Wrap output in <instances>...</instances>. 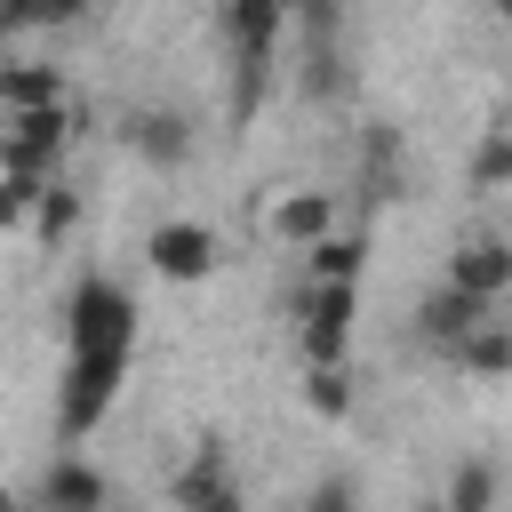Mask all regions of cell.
<instances>
[{
	"mask_svg": "<svg viewBox=\"0 0 512 512\" xmlns=\"http://www.w3.org/2000/svg\"><path fill=\"white\" fill-rule=\"evenodd\" d=\"M120 376H128V360H64L56 432H64V440H88V432L112 416V400H120Z\"/></svg>",
	"mask_w": 512,
	"mask_h": 512,
	"instance_id": "3957f363",
	"label": "cell"
},
{
	"mask_svg": "<svg viewBox=\"0 0 512 512\" xmlns=\"http://www.w3.org/2000/svg\"><path fill=\"white\" fill-rule=\"evenodd\" d=\"M144 264H152L160 280H208V272H216V232H208L200 216H168V224L144 232Z\"/></svg>",
	"mask_w": 512,
	"mask_h": 512,
	"instance_id": "8992f818",
	"label": "cell"
},
{
	"mask_svg": "<svg viewBox=\"0 0 512 512\" xmlns=\"http://www.w3.org/2000/svg\"><path fill=\"white\" fill-rule=\"evenodd\" d=\"M120 144H128L144 168H184V160H192V112H176V104H144V112L120 120Z\"/></svg>",
	"mask_w": 512,
	"mask_h": 512,
	"instance_id": "9c48e42d",
	"label": "cell"
},
{
	"mask_svg": "<svg viewBox=\"0 0 512 512\" xmlns=\"http://www.w3.org/2000/svg\"><path fill=\"white\" fill-rule=\"evenodd\" d=\"M168 496H176V512H248V496H240V472H232L224 440H200V448L176 464Z\"/></svg>",
	"mask_w": 512,
	"mask_h": 512,
	"instance_id": "277c9868",
	"label": "cell"
},
{
	"mask_svg": "<svg viewBox=\"0 0 512 512\" xmlns=\"http://www.w3.org/2000/svg\"><path fill=\"white\" fill-rule=\"evenodd\" d=\"M72 224H80V192H72V184L56 176V184L40 192V208H32V232H40V240H64Z\"/></svg>",
	"mask_w": 512,
	"mask_h": 512,
	"instance_id": "ffe728a7",
	"label": "cell"
},
{
	"mask_svg": "<svg viewBox=\"0 0 512 512\" xmlns=\"http://www.w3.org/2000/svg\"><path fill=\"white\" fill-rule=\"evenodd\" d=\"M304 408L328 416V424H344L352 416V376L344 368H304Z\"/></svg>",
	"mask_w": 512,
	"mask_h": 512,
	"instance_id": "ac0fdd59",
	"label": "cell"
},
{
	"mask_svg": "<svg viewBox=\"0 0 512 512\" xmlns=\"http://www.w3.org/2000/svg\"><path fill=\"white\" fill-rule=\"evenodd\" d=\"M264 232H272L280 248H304V256H312L328 232H344V224H336V192H320V184H288V192H272Z\"/></svg>",
	"mask_w": 512,
	"mask_h": 512,
	"instance_id": "5b68a950",
	"label": "cell"
},
{
	"mask_svg": "<svg viewBox=\"0 0 512 512\" xmlns=\"http://www.w3.org/2000/svg\"><path fill=\"white\" fill-rule=\"evenodd\" d=\"M40 176H0V232H32V208H40Z\"/></svg>",
	"mask_w": 512,
	"mask_h": 512,
	"instance_id": "44dd1931",
	"label": "cell"
},
{
	"mask_svg": "<svg viewBox=\"0 0 512 512\" xmlns=\"http://www.w3.org/2000/svg\"><path fill=\"white\" fill-rule=\"evenodd\" d=\"M56 104H72L64 96V64H48V56H0V120L56 112Z\"/></svg>",
	"mask_w": 512,
	"mask_h": 512,
	"instance_id": "30bf717a",
	"label": "cell"
},
{
	"mask_svg": "<svg viewBox=\"0 0 512 512\" xmlns=\"http://www.w3.org/2000/svg\"><path fill=\"white\" fill-rule=\"evenodd\" d=\"M496 320V304H480V296H464V288H448V280H432L424 296H416V336L432 344V352H456L464 336H480Z\"/></svg>",
	"mask_w": 512,
	"mask_h": 512,
	"instance_id": "ba28073f",
	"label": "cell"
},
{
	"mask_svg": "<svg viewBox=\"0 0 512 512\" xmlns=\"http://www.w3.org/2000/svg\"><path fill=\"white\" fill-rule=\"evenodd\" d=\"M216 32H224V48H280L288 8L280 0H224L216 8Z\"/></svg>",
	"mask_w": 512,
	"mask_h": 512,
	"instance_id": "7c38bea8",
	"label": "cell"
},
{
	"mask_svg": "<svg viewBox=\"0 0 512 512\" xmlns=\"http://www.w3.org/2000/svg\"><path fill=\"white\" fill-rule=\"evenodd\" d=\"M464 376H512V320H488L480 336H464L456 352H448Z\"/></svg>",
	"mask_w": 512,
	"mask_h": 512,
	"instance_id": "2e32d148",
	"label": "cell"
},
{
	"mask_svg": "<svg viewBox=\"0 0 512 512\" xmlns=\"http://www.w3.org/2000/svg\"><path fill=\"white\" fill-rule=\"evenodd\" d=\"M352 312H360V288H304L296 296V352H304V368H344Z\"/></svg>",
	"mask_w": 512,
	"mask_h": 512,
	"instance_id": "7a4b0ae2",
	"label": "cell"
},
{
	"mask_svg": "<svg viewBox=\"0 0 512 512\" xmlns=\"http://www.w3.org/2000/svg\"><path fill=\"white\" fill-rule=\"evenodd\" d=\"M0 512H32V504H24V496H8V488H0Z\"/></svg>",
	"mask_w": 512,
	"mask_h": 512,
	"instance_id": "603a6c76",
	"label": "cell"
},
{
	"mask_svg": "<svg viewBox=\"0 0 512 512\" xmlns=\"http://www.w3.org/2000/svg\"><path fill=\"white\" fill-rule=\"evenodd\" d=\"M496 496H504V472L488 456H464L448 472V488H440V512H496Z\"/></svg>",
	"mask_w": 512,
	"mask_h": 512,
	"instance_id": "5bb4252c",
	"label": "cell"
},
{
	"mask_svg": "<svg viewBox=\"0 0 512 512\" xmlns=\"http://www.w3.org/2000/svg\"><path fill=\"white\" fill-rule=\"evenodd\" d=\"M360 168H368V200H392V184H400V136L392 128H368Z\"/></svg>",
	"mask_w": 512,
	"mask_h": 512,
	"instance_id": "e0dca14e",
	"label": "cell"
},
{
	"mask_svg": "<svg viewBox=\"0 0 512 512\" xmlns=\"http://www.w3.org/2000/svg\"><path fill=\"white\" fill-rule=\"evenodd\" d=\"M128 352H136V296L88 272L64 296V360H128Z\"/></svg>",
	"mask_w": 512,
	"mask_h": 512,
	"instance_id": "6da1fadb",
	"label": "cell"
},
{
	"mask_svg": "<svg viewBox=\"0 0 512 512\" xmlns=\"http://www.w3.org/2000/svg\"><path fill=\"white\" fill-rule=\"evenodd\" d=\"M264 88H272V48H232V88H224V112H232V128H248V120H256Z\"/></svg>",
	"mask_w": 512,
	"mask_h": 512,
	"instance_id": "4fadbf2b",
	"label": "cell"
},
{
	"mask_svg": "<svg viewBox=\"0 0 512 512\" xmlns=\"http://www.w3.org/2000/svg\"><path fill=\"white\" fill-rule=\"evenodd\" d=\"M360 264H368V240H360V232H328V240L304 256L312 288H352V280H360Z\"/></svg>",
	"mask_w": 512,
	"mask_h": 512,
	"instance_id": "9a60e30c",
	"label": "cell"
},
{
	"mask_svg": "<svg viewBox=\"0 0 512 512\" xmlns=\"http://www.w3.org/2000/svg\"><path fill=\"white\" fill-rule=\"evenodd\" d=\"M496 24H504V32H512V0H504V8H496Z\"/></svg>",
	"mask_w": 512,
	"mask_h": 512,
	"instance_id": "cb8c5ba5",
	"label": "cell"
},
{
	"mask_svg": "<svg viewBox=\"0 0 512 512\" xmlns=\"http://www.w3.org/2000/svg\"><path fill=\"white\" fill-rule=\"evenodd\" d=\"M32 512H112V488H104V472L88 456H56L40 496H32Z\"/></svg>",
	"mask_w": 512,
	"mask_h": 512,
	"instance_id": "8fae6325",
	"label": "cell"
},
{
	"mask_svg": "<svg viewBox=\"0 0 512 512\" xmlns=\"http://www.w3.org/2000/svg\"><path fill=\"white\" fill-rule=\"evenodd\" d=\"M512 184V128H488L472 144V192H504Z\"/></svg>",
	"mask_w": 512,
	"mask_h": 512,
	"instance_id": "d6986e66",
	"label": "cell"
},
{
	"mask_svg": "<svg viewBox=\"0 0 512 512\" xmlns=\"http://www.w3.org/2000/svg\"><path fill=\"white\" fill-rule=\"evenodd\" d=\"M304 512H352V480H320V488L304 496Z\"/></svg>",
	"mask_w": 512,
	"mask_h": 512,
	"instance_id": "7402d4cb",
	"label": "cell"
},
{
	"mask_svg": "<svg viewBox=\"0 0 512 512\" xmlns=\"http://www.w3.org/2000/svg\"><path fill=\"white\" fill-rule=\"evenodd\" d=\"M440 280L464 288V296H480V304H504V296H512V240H504V232H472V240H456Z\"/></svg>",
	"mask_w": 512,
	"mask_h": 512,
	"instance_id": "52a82bcc",
	"label": "cell"
}]
</instances>
